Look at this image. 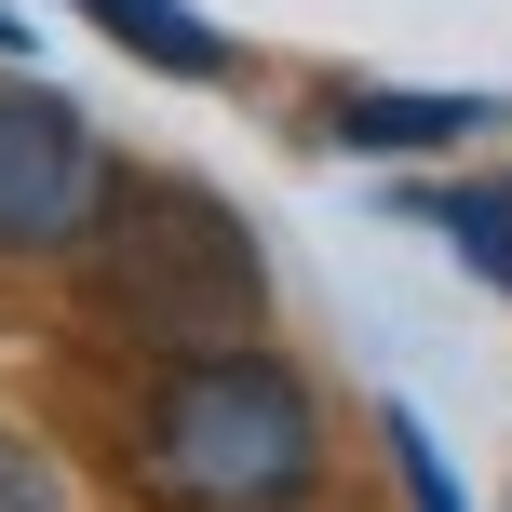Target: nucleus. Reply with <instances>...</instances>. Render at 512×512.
Wrapping results in <instances>:
<instances>
[{"mask_svg": "<svg viewBox=\"0 0 512 512\" xmlns=\"http://www.w3.org/2000/svg\"><path fill=\"white\" fill-rule=\"evenodd\" d=\"M135 459L176 512H297L324 486V405L270 351H203V364H162Z\"/></svg>", "mask_w": 512, "mask_h": 512, "instance_id": "1", "label": "nucleus"}, {"mask_svg": "<svg viewBox=\"0 0 512 512\" xmlns=\"http://www.w3.org/2000/svg\"><path fill=\"white\" fill-rule=\"evenodd\" d=\"M81 14H95L122 54H149L162 81H230V27L189 14V0H81Z\"/></svg>", "mask_w": 512, "mask_h": 512, "instance_id": "4", "label": "nucleus"}, {"mask_svg": "<svg viewBox=\"0 0 512 512\" xmlns=\"http://www.w3.org/2000/svg\"><path fill=\"white\" fill-rule=\"evenodd\" d=\"M95 203H108L95 122H81L68 95H41V81H0V243L54 256V243L95 230Z\"/></svg>", "mask_w": 512, "mask_h": 512, "instance_id": "3", "label": "nucleus"}, {"mask_svg": "<svg viewBox=\"0 0 512 512\" xmlns=\"http://www.w3.org/2000/svg\"><path fill=\"white\" fill-rule=\"evenodd\" d=\"M95 297L122 310L149 351H176V364H203V351H243L256 337V310H270V270H256V230L230 203H203V189H122L108 176V203H95Z\"/></svg>", "mask_w": 512, "mask_h": 512, "instance_id": "2", "label": "nucleus"}, {"mask_svg": "<svg viewBox=\"0 0 512 512\" xmlns=\"http://www.w3.org/2000/svg\"><path fill=\"white\" fill-rule=\"evenodd\" d=\"M0 512H68V486H54V459L27 432H0Z\"/></svg>", "mask_w": 512, "mask_h": 512, "instance_id": "8", "label": "nucleus"}, {"mask_svg": "<svg viewBox=\"0 0 512 512\" xmlns=\"http://www.w3.org/2000/svg\"><path fill=\"white\" fill-rule=\"evenodd\" d=\"M405 216H418V230H445V243H459L472 270L512 297V176H445V189H405Z\"/></svg>", "mask_w": 512, "mask_h": 512, "instance_id": "6", "label": "nucleus"}, {"mask_svg": "<svg viewBox=\"0 0 512 512\" xmlns=\"http://www.w3.org/2000/svg\"><path fill=\"white\" fill-rule=\"evenodd\" d=\"M378 432H391V472H405V512H459V472H445L432 418H418V405H391Z\"/></svg>", "mask_w": 512, "mask_h": 512, "instance_id": "7", "label": "nucleus"}, {"mask_svg": "<svg viewBox=\"0 0 512 512\" xmlns=\"http://www.w3.org/2000/svg\"><path fill=\"white\" fill-rule=\"evenodd\" d=\"M0 54H27V14H14V0H0Z\"/></svg>", "mask_w": 512, "mask_h": 512, "instance_id": "9", "label": "nucleus"}, {"mask_svg": "<svg viewBox=\"0 0 512 512\" xmlns=\"http://www.w3.org/2000/svg\"><path fill=\"white\" fill-rule=\"evenodd\" d=\"M486 122L499 95H337V149H459Z\"/></svg>", "mask_w": 512, "mask_h": 512, "instance_id": "5", "label": "nucleus"}]
</instances>
